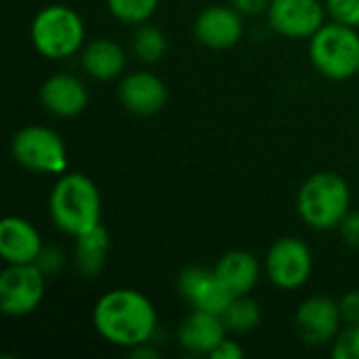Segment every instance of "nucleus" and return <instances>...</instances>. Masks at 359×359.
Listing matches in <instances>:
<instances>
[{"mask_svg":"<svg viewBox=\"0 0 359 359\" xmlns=\"http://www.w3.org/2000/svg\"><path fill=\"white\" fill-rule=\"evenodd\" d=\"M93 326L107 343L135 349L149 343L156 334L158 313L143 292L135 288H116L95 303Z\"/></svg>","mask_w":359,"mask_h":359,"instance_id":"f257e3e1","label":"nucleus"},{"mask_svg":"<svg viewBox=\"0 0 359 359\" xmlns=\"http://www.w3.org/2000/svg\"><path fill=\"white\" fill-rule=\"evenodd\" d=\"M48 215L59 231L78 238L101 223V194L82 172H63L50 189Z\"/></svg>","mask_w":359,"mask_h":359,"instance_id":"f03ea898","label":"nucleus"},{"mask_svg":"<svg viewBox=\"0 0 359 359\" xmlns=\"http://www.w3.org/2000/svg\"><path fill=\"white\" fill-rule=\"evenodd\" d=\"M351 208V191L347 181L332 172L320 170L311 175L299 189L297 212L305 225L316 231H330L341 225Z\"/></svg>","mask_w":359,"mask_h":359,"instance_id":"7ed1b4c3","label":"nucleus"},{"mask_svg":"<svg viewBox=\"0 0 359 359\" xmlns=\"http://www.w3.org/2000/svg\"><path fill=\"white\" fill-rule=\"evenodd\" d=\"M86 27L82 17L67 4H48L36 13L29 27L34 48L53 61L74 57L84 48Z\"/></svg>","mask_w":359,"mask_h":359,"instance_id":"20e7f679","label":"nucleus"},{"mask_svg":"<svg viewBox=\"0 0 359 359\" xmlns=\"http://www.w3.org/2000/svg\"><path fill=\"white\" fill-rule=\"evenodd\" d=\"M309 59L318 74L343 82L359 74L358 27L332 21L309 38Z\"/></svg>","mask_w":359,"mask_h":359,"instance_id":"39448f33","label":"nucleus"},{"mask_svg":"<svg viewBox=\"0 0 359 359\" xmlns=\"http://www.w3.org/2000/svg\"><path fill=\"white\" fill-rule=\"evenodd\" d=\"M11 156L19 166L42 175H63L67 168V147L63 139L46 126H23L11 139Z\"/></svg>","mask_w":359,"mask_h":359,"instance_id":"423d86ee","label":"nucleus"},{"mask_svg":"<svg viewBox=\"0 0 359 359\" xmlns=\"http://www.w3.org/2000/svg\"><path fill=\"white\" fill-rule=\"evenodd\" d=\"M313 269V257L309 246L294 236L280 238L271 244L265 257V273L269 282L280 290L303 288Z\"/></svg>","mask_w":359,"mask_h":359,"instance_id":"0eeeda50","label":"nucleus"},{"mask_svg":"<svg viewBox=\"0 0 359 359\" xmlns=\"http://www.w3.org/2000/svg\"><path fill=\"white\" fill-rule=\"evenodd\" d=\"M46 278L34 265H8L0 276V311L8 318H23L38 309L44 299Z\"/></svg>","mask_w":359,"mask_h":359,"instance_id":"6e6552de","label":"nucleus"},{"mask_svg":"<svg viewBox=\"0 0 359 359\" xmlns=\"http://www.w3.org/2000/svg\"><path fill=\"white\" fill-rule=\"evenodd\" d=\"M326 4L322 0H271L267 8L269 27L290 40L311 38L326 17Z\"/></svg>","mask_w":359,"mask_h":359,"instance_id":"1a4fd4ad","label":"nucleus"},{"mask_svg":"<svg viewBox=\"0 0 359 359\" xmlns=\"http://www.w3.org/2000/svg\"><path fill=\"white\" fill-rule=\"evenodd\" d=\"M341 307L330 297H309L294 313L297 337L309 347L334 343L341 332Z\"/></svg>","mask_w":359,"mask_h":359,"instance_id":"9d476101","label":"nucleus"},{"mask_svg":"<svg viewBox=\"0 0 359 359\" xmlns=\"http://www.w3.org/2000/svg\"><path fill=\"white\" fill-rule=\"evenodd\" d=\"M179 292L194 309L210 311L217 316H223V311L236 299V294L227 288L219 273L204 267L183 269L179 276Z\"/></svg>","mask_w":359,"mask_h":359,"instance_id":"9b49d317","label":"nucleus"},{"mask_svg":"<svg viewBox=\"0 0 359 359\" xmlns=\"http://www.w3.org/2000/svg\"><path fill=\"white\" fill-rule=\"evenodd\" d=\"M242 13H238L231 4H210L206 6L194 21V36L200 44L225 50L236 46L244 34Z\"/></svg>","mask_w":359,"mask_h":359,"instance_id":"f8f14e48","label":"nucleus"},{"mask_svg":"<svg viewBox=\"0 0 359 359\" xmlns=\"http://www.w3.org/2000/svg\"><path fill=\"white\" fill-rule=\"evenodd\" d=\"M118 99L135 116H156L168 101V88L151 72H130L118 84Z\"/></svg>","mask_w":359,"mask_h":359,"instance_id":"ddd939ff","label":"nucleus"},{"mask_svg":"<svg viewBox=\"0 0 359 359\" xmlns=\"http://www.w3.org/2000/svg\"><path fill=\"white\" fill-rule=\"evenodd\" d=\"M40 101L44 109L57 118H74L88 105V90L84 82L72 74H55L40 86Z\"/></svg>","mask_w":359,"mask_h":359,"instance_id":"4468645a","label":"nucleus"},{"mask_svg":"<svg viewBox=\"0 0 359 359\" xmlns=\"http://www.w3.org/2000/svg\"><path fill=\"white\" fill-rule=\"evenodd\" d=\"M227 326L221 316L194 309L179 326L177 339L181 347L196 355H208L227 339Z\"/></svg>","mask_w":359,"mask_h":359,"instance_id":"2eb2a0df","label":"nucleus"},{"mask_svg":"<svg viewBox=\"0 0 359 359\" xmlns=\"http://www.w3.org/2000/svg\"><path fill=\"white\" fill-rule=\"evenodd\" d=\"M42 238L38 229L21 219V217H6L0 223V257L8 265H29L36 263L42 250Z\"/></svg>","mask_w":359,"mask_h":359,"instance_id":"dca6fc26","label":"nucleus"},{"mask_svg":"<svg viewBox=\"0 0 359 359\" xmlns=\"http://www.w3.org/2000/svg\"><path fill=\"white\" fill-rule=\"evenodd\" d=\"M80 63L93 80L109 82L124 72L126 53L111 38H95L80 50Z\"/></svg>","mask_w":359,"mask_h":359,"instance_id":"f3484780","label":"nucleus"},{"mask_svg":"<svg viewBox=\"0 0 359 359\" xmlns=\"http://www.w3.org/2000/svg\"><path fill=\"white\" fill-rule=\"evenodd\" d=\"M215 271L236 297L248 294L259 284V278H261V265L257 257L246 250L225 252L215 265Z\"/></svg>","mask_w":359,"mask_h":359,"instance_id":"a211bd4d","label":"nucleus"},{"mask_svg":"<svg viewBox=\"0 0 359 359\" xmlns=\"http://www.w3.org/2000/svg\"><path fill=\"white\" fill-rule=\"evenodd\" d=\"M109 252V233L99 223L90 231L76 238L74 246V265L84 278H95L103 271Z\"/></svg>","mask_w":359,"mask_h":359,"instance_id":"6ab92c4d","label":"nucleus"},{"mask_svg":"<svg viewBox=\"0 0 359 359\" xmlns=\"http://www.w3.org/2000/svg\"><path fill=\"white\" fill-rule=\"evenodd\" d=\"M130 48L141 63H158L168 50V38L160 27L151 23H141L133 34Z\"/></svg>","mask_w":359,"mask_h":359,"instance_id":"aec40b11","label":"nucleus"},{"mask_svg":"<svg viewBox=\"0 0 359 359\" xmlns=\"http://www.w3.org/2000/svg\"><path fill=\"white\" fill-rule=\"evenodd\" d=\"M221 318L229 332L246 334L261 324V307L257 301L248 299V294H240L229 303V307L223 311Z\"/></svg>","mask_w":359,"mask_h":359,"instance_id":"412c9836","label":"nucleus"},{"mask_svg":"<svg viewBox=\"0 0 359 359\" xmlns=\"http://www.w3.org/2000/svg\"><path fill=\"white\" fill-rule=\"evenodd\" d=\"M105 2L111 17L126 25L147 23L156 15L160 4V0H105Z\"/></svg>","mask_w":359,"mask_h":359,"instance_id":"4be33fe9","label":"nucleus"},{"mask_svg":"<svg viewBox=\"0 0 359 359\" xmlns=\"http://www.w3.org/2000/svg\"><path fill=\"white\" fill-rule=\"evenodd\" d=\"M334 359H359V326H347V330L339 332L332 345Z\"/></svg>","mask_w":359,"mask_h":359,"instance_id":"5701e85b","label":"nucleus"},{"mask_svg":"<svg viewBox=\"0 0 359 359\" xmlns=\"http://www.w3.org/2000/svg\"><path fill=\"white\" fill-rule=\"evenodd\" d=\"M324 4L332 21L359 27V0H326Z\"/></svg>","mask_w":359,"mask_h":359,"instance_id":"b1692460","label":"nucleus"},{"mask_svg":"<svg viewBox=\"0 0 359 359\" xmlns=\"http://www.w3.org/2000/svg\"><path fill=\"white\" fill-rule=\"evenodd\" d=\"M42 273L44 278H55L63 267H65V255L57 248V246H42L36 263H34Z\"/></svg>","mask_w":359,"mask_h":359,"instance_id":"393cba45","label":"nucleus"},{"mask_svg":"<svg viewBox=\"0 0 359 359\" xmlns=\"http://www.w3.org/2000/svg\"><path fill=\"white\" fill-rule=\"evenodd\" d=\"M339 231H341L343 242L349 248H358L359 250V210L347 212V217L339 225Z\"/></svg>","mask_w":359,"mask_h":359,"instance_id":"a878e982","label":"nucleus"},{"mask_svg":"<svg viewBox=\"0 0 359 359\" xmlns=\"http://www.w3.org/2000/svg\"><path fill=\"white\" fill-rule=\"evenodd\" d=\"M339 307H341L343 324L359 326V290H351L343 294V299L339 301Z\"/></svg>","mask_w":359,"mask_h":359,"instance_id":"bb28decb","label":"nucleus"},{"mask_svg":"<svg viewBox=\"0 0 359 359\" xmlns=\"http://www.w3.org/2000/svg\"><path fill=\"white\" fill-rule=\"evenodd\" d=\"M269 2H271V0H229V4H231L238 13L248 15V17H255V15L267 13Z\"/></svg>","mask_w":359,"mask_h":359,"instance_id":"cd10ccee","label":"nucleus"},{"mask_svg":"<svg viewBox=\"0 0 359 359\" xmlns=\"http://www.w3.org/2000/svg\"><path fill=\"white\" fill-rule=\"evenodd\" d=\"M210 358L212 359H242L244 358V349L236 343V341H231V339H225L212 353H210Z\"/></svg>","mask_w":359,"mask_h":359,"instance_id":"c85d7f7f","label":"nucleus"},{"mask_svg":"<svg viewBox=\"0 0 359 359\" xmlns=\"http://www.w3.org/2000/svg\"><path fill=\"white\" fill-rule=\"evenodd\" d=\"M130 358L135 359H156L158 358V351L149 345V343H143V345H139V347H135V349H130Z\"/></svg>","mask_w":359,"mask_h":359,"instance_id":"c756f323","label":"nucleus"}]
</instances>
